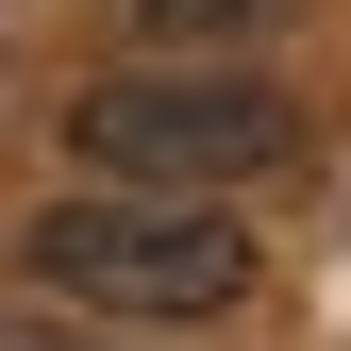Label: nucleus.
Listing matches in <instances>:
<instances>
[{"instance_id": "f257e3e1", "label": "nucleus", "mask_w": 351, "mask_h": 351, "mask_svg": "<svg viewBox=\"0 0 351 351\" xmlns=\"http://www.w3.org/2000/svg\"><path fill=\"white\" fill-rule=\"evenodd\" d=\"M301 151L318 117L234 51H134L67 101V167H101L117 201H234V184H285Z\"/></svg>"}, {"instance_id": "f03ea898", "label": "nucleus", "mask_w": 351, "mask_h": 351, "mask_svg": "<svg viewBox=\"0 0 351 351\" xmlns=\"http://www.w3.org/2000/svg\"><path fill=\"white\" fill-rule=\"evenodd\" d=\"M17 268L101 335H201L268 285V251H251L234 201H51L17 234Z\"/></svg>"}, {"instance_id": "7ed1b4c3", "label": "nucleus", "mask_w": 351, "mask_h": 351, "mask_svg": "<svg viewBox=\"0 0 351 351\" xmlns=\"http://www.w3.org/2000/svg\"><path fill=\"white\" fill-rule=\"evenodd\" d=\"M268 17H301V0H151V34H201V51H234V34H268Z\"/></svg>"}, {"instance_id": "20e7f679", "label": "nucleus", "mask_w": 351, "mask_h": 351, "mask_svg": "<svg viewBox=\"0 0 351 351\" xmlns=\"http://www.w3.org/2000/svg\"><path fill=\"white\" fill-rule=\"evenodd\" d=\"M0 351H101V335H51V318H0Z\"/></svg>"}]
</instances>
